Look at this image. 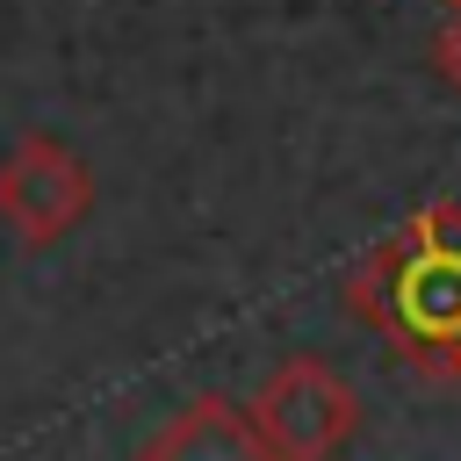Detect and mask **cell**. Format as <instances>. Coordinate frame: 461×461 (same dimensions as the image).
<instances>
[{
	"instance_id": "cell-1",
	"label": "cell",
	"mask_w": 461,
	"mask_h": 461,
	"mask_svg": "<svg viewBox=\"0 0 461 461\" xmlns=\"http://www.w3.org/2000/svg\"><path fill=\"white\" fill-rule=\"evenodd\" d=\"M346 310L418 375L461 382V202H425L346 274Z\"/></svg>"
},
{
	"instance_id": "cell-2",
	"label": "cell",
	"mask_w": 461,
	"mask_h": 461,
	"mask_svg": "<svg viewBox=\"0 0 461 461\" xmlns=\"http://www.w3.org/2000/svg\"><path fill=\"white\" fill-rule=\"evenodd\" d=\"M252 425L274 447V461H331L360 425V396L339 367H324L317 353H295L259 382Z\"/></svg>"
},
{
	"instance_id": "cell-3",
	"label": "cell",
	"mask_w": 461,
	"mask_h": 461,
	"mask_svg": "<svg viewBox=\"0 0 461 461\" xmlns=\"http://www.w3.org/2000/svg\"><path fill=\"white\" fill-rule=\"evenodd\" d=\"M86 209H94V166H86L72 144L29 130V137L0 158V223H7L29 252L72 238V230L86 223Z\"/></svg>"
},
{
	"instance_id": "cell-4",
	"label": "cell",
	"mask_w": 461,
	"mask_h": 461,
	"mask_svg": "<svg viewBox=\"0 0 461 461\" xmlns=\"http://www.w3.org/2000/svg\"><path fill=\"white\" fill-rule=\"evenodd\" d=\"M137 461H274V447L259 439L252 403L194 396V403H180V411L137 447Z\"/></svg>"
},
{
	"instance_id": "cell-5",
	"label": "cell",
	"mask_w": 461,
	"mask_h": 461,
	"mask_svg": "<svg viewBox=\"0 0 461 461\" xmlns=\"http://www.w3.org/2000/svg\"><path fill=\"white\" fill-rule=\"evenodd\" d=\"M432 65H439V79L461 94V7L447 14V29H439V43H432Z\"/></svg>"
},
{
	"instance_id": "cell-6",
	"label": "cell",
	"mask_w": 461,
	"mask_h": 461,
	"mask_svg": "<svg viewBox=\"0 0 461 461\" xmlns=\"http://www.w3.org/2000/svg\"><path fill=\"white\" fill-rule=\"evenodd\" d=\"M447 7H461V0H447Z\"/></svg>"
}]
</instances>
